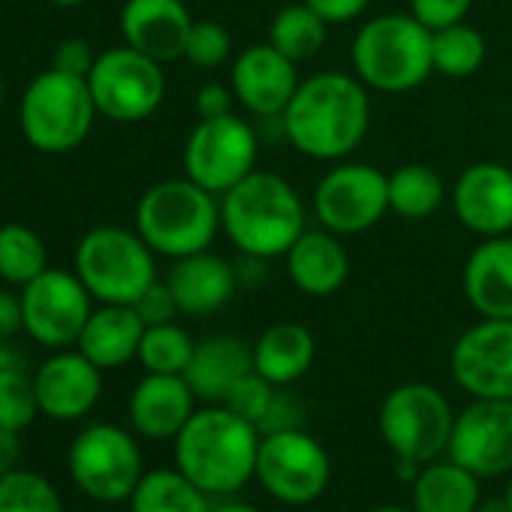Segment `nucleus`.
Masks as SVG:
<instances>
[{"instance_id":"2","label":"nucleus","mask_w":512,"mask_h":512,"mask_svg":"<svg viewBox=\"0 0 512 512\" xmlns=\"http://www.w3.org/2000/svg\"><path fill=\"white\" fill-rule=\"evenodd\" d=\"M260 440L263 434L253 422L223 404H205L172 440L175 467L208 497H229L256 476Z\"/></svg>"},{"instance_id":"14","label":"nucleus","mask_w":512,"mask_h":512,"mask_svg":"<svg viewBox=\"0 0 512 512\" xmlns=\"http://www.w3.org/2000/svg\"><path fill=\"white\" fill-rule=\"evenodd\" d=\"M317 220L335 235H359L389 211V175L371 163H338L314 190Z\"/></svg>"},{"instance_id":"19","label":"nucleus","mask_w":512,"mask_h":512,"mask_svg":"<svg viewBox=\"0 0 512 512\" xmlns=\"http://www.w3.org/2000/svg\"><path fill=\"white\" fill-rule=\"evenodd\" d=\"M40 413L55 422L85 419L103 395V371L82 350H55L34 374Z\"/></svg>"},{"instance_id":"17","label":"nucleus","mask_w":512,"mask_h":512,"mask_svg":"<svg viewBox=\"0 0 512 512\" xmlns=\"http://www.w3.org/2000/svg\"><path fill=\"white\" fill-rule=\"evenodd\" d=\"M299 64L281 55L272 43H256L238 52L232 61L229 88L235 94V103H241L256 118H281L299 91Z\"/></svg>"},{"instance_id":"48","label":"nucleus","mask_w":512,"mask_h":512,"mask_svg":"<svg viewBox=\"0 0 512 512\" xmlns=\"http://www.w3.org/2000/svg\"><path fill=\"white\" fill-rule=\"evenodd\" d=\"M211 512H263V509L253 503H244V500H220L211 506Z\"/></svg>"},{"instance_id":"3","label":"nucleus","mask_w":512,"mask_h":512,"mask_svg":"<svg viewBox=\"0 0 512 512\" xmlns=\"http://www.w3.org/2000/svg\"><path fill=\"white\" fill-rule=\"evenodd\" d=\"M220 229L244 256L275 260L305 232V202L284 175L253 169L220 196Z\"/></svg>"},{"instance_id":"12","label":"nucleus","mask_w":512,"mask_h":512,"mask_svg":"<svg viewBox=\"0 0 512 512\" xmlns=\"http://www.w3.org/2000/svg\"><path fill=\"white\" fill-rule=\"evenodd\" d=\"M256 482L278 503L308 506L323 497L332 479V458L326 446L305 428L263 434L256 452Z\"/></svg>"},{"instance_id":"1","label":"nucleus","mask_w":512,"mask_h":512,"mask_svg":"<svg viewBox=\"0 0 512 512\" xmlns=\"http://www.w3.org/2000/svg\"><path fill=\"white\" fill-rule=\"evenodd\" d=\"M281 124L284 139L299 154L314 160H344L365 142L371 127L368 85L356 73H317L299 85Z\"/></svg>"},{"instance_id":"23","label":"nucleus","mask_w":512,"mask_h":512,"mask_svg":"<svg viewBox=\"0 0 512 512\" xmlns=\"http://www.w3.org/2000/svg\"><path fill=\"white\" fill-rule=\"evenodd\" d=\"M464 296L479 317L512 320V232L482 238L467 256Z\"/></svg>"},{"instance_id":"35","label":"nucleus","mask_w":512,"mask_h":512,"mask_svg":"<svg viewBox=\"0 0 512 512\" xmlns=\"http://www.w3.org/2000/svg\"><path fill=\"white\" fill-rule=\"evenodd\" d=\"M0 512H64V500L46 476L16 467L0 479Z\"/></svg>"},{"instance_id":"51","label":"nucleus","mask_w":512,"mask_h":512,"mask_svg":"<svg viewBox=\"0 0 512 512\" xmlns=\"http://www.w3.org/2000/svg\"><path fill=\"white\" fill-rule=\"evenodd\" d=\"M371 512H416V509H407V506H395V503H386V506H377Z\"/></svg>"},{"instance_id":"40","label":"nucleus","mask_w":512,"mask_h":512,"mask_svg":"<svg viewBox=\"0 0 512 512\" xmlns=\"http://www.w3.org/2000/svg\"><path fill=\"white\" fill-rule=\"evenodd\" d=\"M473 0H410V16L419 19L428 31H440L458 22H467Z\"/></svg>"},{"instance_id":"13","label":"nucleus","mask_w":512,"mask_h":512,"mask_svg":"<svg viewBox=\"0 0 512 512\" xmlns=\"http://www.w3.org/2000/svg\"><path fill=\"white\" fill-rule=\"evenodd\" d=\"M19 299L25 332L49 350L76 347L94 311V296L88 293V287L79 281L76 272L64 269H46L28 287H22Z\"/></svg>"},{"instance_id":"28","label":"nucleus","mask_w":512,"mask_h":512,"mask_svg":"<svg viewBox=\"0 0 512 512\" xmlns=\"http://www.w3.org/2000/svg\"><path fill=\"white\" fill-rule=\"evenodd\" d=\"M479 476L449 455L422 464L413 479V509L416 512H476L482 491Z\"/></svg>"},{"instance_id":"6","label":"nucleus","mask_w":512,"mask_h":512,"mask_svg":"<svg viewBox=\"0 0 512 512\" xmlns=\"http://www.w3.org/2000/svg\"><path fill=\"white\" fill-rule=\"evenodd\" d=\"M97 103L88 79L61 73L55 67L37 73L19 103L22 136L40 154L76 151L94 130Z\"/></svg>"},{"instance_id":"27","label":"nucleus","mask_w":512,"mask_h":512,"mask_svg":"<svg viewBox=\"0 0 512 512\" xmlns=\"http://www.w3.org/2000/svg\"><path fill=\"white\" fill-rule=\"evenodd\" d=\"M317 359V341L302 323H275L253 341V371L275 386L299 383Z\"/></svg>"},{"instance_id":"37","label":"nucleus","mask_w":512,"mask_h":512,"mask_svg":"<svg viewBox=\"0 0 512 512\" xmlns=\"http://www.w3.org/2000/svg\"><path fill=\"white\" fill-rule=\"evenodd\" d=\"M232 55V37L220 22H193L184 61H190L199 70H214L226 64Z\"/></svg>"},{"instance_id":"7","label":"nucleus","mask_w":512,"mask_h":512,"mask_svg":"<svg viewBox=\"0 0 512 512\" xmlns=\"http://www.w3.org/2000/svg\"><path fill=\"white\" fill-rule=\"evenodd\" d=\"M154 250L136 229L94 226L73 253V272L100 305H133L154 281Z\"/></svg>"},{"instance_id":"16","label":"nucleus","mask_w":512,"mask_h":512,"mask_svg":"<svg viewBox=\"0 0 512 512\" xmlns=\"http://www.w3.org/2000/svg\"><path fill=\"white\" fill-rule=\"evenodd\" d=\"M446 455L479 479L512 473V401L473 398L455 413Z\"/></svg>"},{"instance_id":"39","label":"nucleus","mask_w":512,"mask_h":512,"mask_svg":"<svg viewBox=\"0 0 512 512\" xmlns=\"http://www.w3.org/2000/svg\"><path fill=\"white\" fill-rule=\"evenodd\" d=\"M305 425V401L290 389V386H278L275 398L260 422V434H275V431H293Z\"/></svg>"},{"instance_id":"31","label":"nucleus","mask_w":512,"mask_h":512,"mask_svg":"<svg viewBox=\"0 0 512 512\" xmlns=\"http://www.w3.org/2000/svg\"><path fill=\"white\" fill-rule=\"evenodd\" d=\"M49 269L46 241L25 223L0 226V281L10 287H28Z\"/></svg>"},{"instance_id":"53","label":"nucleus","mask_w":512,"mask_h":512,"mask_svg":"<svg viewBox=\"0 0 512 512\" xmlns=\"http://www.w3.org/2000/svg\"><path fill=\"white\" fill-rule=\"evenodd\" d=\"M0 106H4V76H0Z\"/></svg>"},{"instance_id":"52","label":"nucleus","mask_w":512,"mask_h":512,"mask_svg":"<svg viewBox=\"0 0 512 512\" xmlns=\"http://www.w3.org/2000/svg\"><path fill=\"white\" fill-rule=\"evenodd\" d=\"M503 500H506V506H509V512H512V473H509V482H506V494H503Z\"/></svg>"},{"instance_id":"5","label":"nucleus","mask_w":512,"mask_h":512,"mask_svg":"<svg viewBox=\"0 0 512 512\" xmlns=\"http://www.w3.org/2000/svg\"><path fill=\"white\" fill-rule=\"evenodd\" d=\"M353 73L374 91L407 94L434 73L431 31L410 13H386L365 22L350 46Z\"/></svg>"},{"instance_id":"9","label":"nucleus","mask_w":512,"mask_h":512,"mask_svg":"<svg viewBox=\"0 0 512 512\" xmlns=\"http://www.w3.org/2000/svg\"><path fill=\"white\" fill-rule=\"evenodd\" d=\"M67 467L82 494L97 503H124L145 476L142 449L130 431L112 422L85 425L67 452Z\"/></svg>"},{"instance_id":"50","label":"nucleus","mask_w":512,"mask_h":512,"mask_svg":"<svg viewBox=\"0 0 512 512\" xmlns=\"http://www.w3.org/2000/svg\"><path fill=\"white\" fill-rule=\"evenodd\" d=\"M52 7H61V10H76L82 4H88V0H49Z\"/></svg>"},{"instance_id":"24","label":"nucleus","mask_w":512,"mask_h":512,"mask_svg":"<svg viewBox=\"0 0 512 512\" xmlns=\"http://www.w3.org/2000/svg\"><path fill=\"white\" fill-rule=\"evenodd\" d=\"M287 275L311 299L335 296L350 278V256L341 235L323 229H305L287 250Z\"/></svg>"},{"instance_id":"29","label":"nucleus","mask_w":512,"mask_h":512,"mask_svg":"<svg viewBox=\"0 0 512 512\" xmlns=\"http://www.w3.org/2000/svg\"><path fill=\"white\" fill-rule=\"evenodd\" d=\"M130 512H211V497L178 467L148 470L130 494Z\"/></svg>"},{"instance_id":"42","label":"nucleus","mask_w":512,"mask_h":512,"mask_svg":"<svg viewBox=\"0 0 512 512\" xmlns=\"http://www.w3.org/2000/svg\"><path fill=\"white\" fill-rule=\"evenodd\" d=\"M94 49L88 40H79V37H70L64 43L55 46V55H52V67L61 70V73H70V76H82L88 79V73L94 70Z\"/></svg>"},{"instance_id":"47","label":"nucleus","mask_w":512,"mask_h":512,"mask_svg":"<svg viewBox=\"0 0 512 512\" xmlns=\"http://www.w3.org/2000/svg\"><path fill=\"white\" fill-rule=\"evenodd\" d=\"M25 368V353L13 341H0V371Z\"/></svg>"},{"instance_id":"22","label":"nucleus","mask_w":512,"mask_h":512,"mask_svg":"<svg viewBox=\"0 0 512 512\" xmlns=\"http://www.w3.org/2000/svg\"><path fill=\"white\" fill-rule=\"evenodd\" d=\"M178 311L187 317H208L229 305L238 287V272L223 256L202 250L175 260L169 278H166Z\"/></svg>"},{"instance_id":"10","label":"nucleus","mask_w":512,"mask_h":512,"mask_svg":"<svg viewBox=\"0 0 512 512\" xmlns=\"http://www.w3.org/2000/svg\"><path fill=\"white\" fill-rule=\"evenodd\" d=\"M97 112L118 124H136L151 118L166 97L163 64L124 46H112L97 55L88 73Z\"/></svg>"},{"instance_id":"45","label":"nucleus","mask_w":512,"mask_h":512,"mask_svg":"<svg viewBox=\"0 0 512 512\" xmlns=\"http://www.w3.org/2000/svg\"><path fill=\"white\" fill-rule=\"evenodd\" d=\"M19 332H25L22 299L10 290H0V341H13Z\"/></svg>"},{"instance_id":"25","label":"nucleus","mask_w":512,"mask_h":512,"mask_svg":"<svg viewBox=\"0 0 512 512\" xmlns=\"http://www.w3.org/2000/svg\"><path fill=\"white\" fill-rule=\"evenodd\" d=\"M253 371V344L235 335H211L193 347L184 380L205 404H223L229 389Z\"/></svg>"},{"instance_id":"21","label":"nucleus","mask_w":512,"mask_h":512,"mask_svg":"<svg viewBox=\"0 0 512 512\" xmlns=\"http://www.w3.org/2000/svg\"><path fill=\"white\" fill-rule=\"evenodd\" d=\"M196 395L184 374H145L127 401V416L136 434L148 440H175L196 413Z\"/></svg>"},{"instance_id":"36","label":"nucleus","mask_w":512,"mask_h":512,"mask_svg":"<svg viewBox=\"0 0 512 512\" xmlns=\"http://www.w3.org/2000/svg\"><path fill=\"white\" fill-rule=\"evenodd\" d=\"M40 416V401L34 389V377L28 368L0 371V428L22 434Z\"/></svg>"},{"instance_id":"46","label":"nucleus","mask_w":512,"mask_h":512,"mask_svg":"<svg viewBox=\"0 0 512 512\" xmlns=\"http://www.w3.org/2000/svg\"><path fill=\"white\" fill-rule=\"evenodd\" d=\"M19 452H22V443H19V434L10 431V428H0V479L7 473L16 470L19 464Z\"/></svg>"},{"instance_id":"44","label":"nucleus","mask_w":512,"mask_h":512,"mask_svg":"<svg viewBox=\"0 0 512 512\" xmlns=\"http://www.w3.org/2000/svg\"><path fill=\"white\" fill-rule=\"evenodd\" d=\"M305 4L329 25H347L368 10L371 0H305Z\"/></svg>"},{"instance_id":"8","label":"nucleus","mask_w":512,"mask_h":512,"mask_svg":"<svg viewBox=\"0 0 512 512\" xmlns=\"http://www.w3.org/2000/svg\"><path fill=\"white\" fill-rule=\"evenodd\" d=\"M455 425V410L449 398L431 383H401L395 386L377 413V428L383 443L395 458L428 464L443 458L449 449Z\"/></svg>"},{"instance_id":"20","label":"nucleus","mask_w":512,"mask_h":512,"mask_svg":"<svg viewBox=\"0 0 512 512\" xmlns=\"http://www.w3.org/2000/svg\"><path fill=\"white\" fill-rule=\"evenodd\" d=\"M193 16L184 0H127L121 7V37L130 49L169 64L184 58Z\"/></svg>"},{"instance_id":"15","label":"nucleus","mask_w":512,"mask_h":512,"mask_svg":"<svg viewBox=\"0 0 512 512\" xmlns=\"http://www.w3.org/2000/svg\"><path fill=\"white\" fill-rule=\"evenodd\" d=\"M449 371L470 398L512 401V320L482 317L461 332L449 353Z\"/></svg>"},{"instance_id":"49","label":"nucleus","mask_w":512,"mask_h":512,"mask_svg":"<svg viewBox=\"0 0 512 512\" xmlns=\"http://www.w3.org/2000/svg\"><path fill=\"white\" fill-rule=\"evenodd\" d=\"M476 512H509V506H506V500L500 497V500H479V506H476Z\"/></svg>"},{"instance_id":"38","label":"nucleus","mask_w":512,"mask_h":512,"mask_svg":"<svg viewBox=\"0 0 512 512\" xmlns=\"http://www.w3.org/2000/svg\"><path fill=\"white\" fill-rule=\"evenodd\" d=\"M275 389L278 386L269 383L263 374L250 371L229 389V395L223 398V407H229L235 416H241V419H247V422H253L256 428H260V422H263V416H266V410H269V404L275 398Z\"/></svg>"},{"instance_id":"32","label":"nucleus","mask_w":512,"mask_h":512,"mask_svg":"<svg viewBox=\"0 0 512 512\" xmlns=\"http://www.w3.org/2000/svg\"><path fill=\"white\" fill-rule=\"evenodd\" d=\"M326 34H329V22L320 19L302 0V4H290L278 10L269 28V43L290 61L302 64L320 55V49L326 46Z\"/></svg>"},{"instance_id":"30","label":"nucleus","mask_w":512,"mask_h":512,"mask_svg":"<svg viewBox=\"0 0 512 512\" xmlns=\"http://www.w3.org/2000/svg\"><path fill=\"white\" fill-rule=\"evenodd\" d=\"M449 199L443 178L425 163H404L389 175V211L407 220H425Z\"/></svg>"},{"instance_id":"11","label":"nucleus","mask_w":512,"mask_h":512,"mask_svg":"<svg viewBox=\"0 0 512 512\" xmlns=\"http://www.w3.org/2000/svg\"><path fill=\"white\" fill-rule=\"evenodd\" d=\"M260 136L235 112L199 118L184 142V175L217 199L256 169Z\"/></svg>"},{"instance_id":"26","label":"nucleus","mask_w":512,"mask_h":512,"mask_svg":"<svg viewBox=\"0 0 512 512\" xmlns=\"http://www.w3.org/2000/svg\"><path fill=\"white\" fill-rule=\"evenodd\" d=\"M145 323L133 305H100L91 311L76 350H82L100 371L121 368L139 356Z\"/></svg>"},{"instance_id":"18","label":"nucleus","mask_w":512,"mask_h":512,"mask_svg":"<svg viewBox=\"0 0 512 512\" xmlns=\"http://www.w3.org/2000/svg\"><path fill=\"white\" fill-rule=\"evenodd\" d=\"M449 202L464 229L482 238L512 232V169L494 160L467 166L452 190Z\"/></svg>"},{"instance_id":"4","label":"nucleus","mask_w":512,"mask_h":512,"mask_svg":"<svg viewBox=\"0 0 512 512\" xmlns=\"http://www.w3.org/2000/svg\"><path fill=\"white\" fill-rule=\"evenodd\" d=\"M136 232L169 260L202 253L220 232V199L187 175L157 181L139 196Z\"/></svg>"},{"instance_id":"41","label":"nucleus","mask_w":512,"mask_h":512,"mask_svg":"<svg viewBox=\"0 0 512 512\" xmlns=\"http://www.w3.org/2000/svg\"><path fill=\"white\" fill-rule=\"evenodd\" d=\"M136 314L142 317L145 326H160V323H175V314L178 311V302L169 290L166 281H154L136 302H133Z\"/></svg>"},{"instance_id":"43","label":"nucleus","mask_w":512,"mask_h":512,"mask_svg":"<svg viewBox=\"0 0 512 512\" xmlns=\"http://www.w3.org/2000/svg\"><path fill=\"white\" fill-rule=\"evenodd\" d=\"M232 103H235V94L232 88L220 85V82H208L196 91V115L199 118H220V115H229L232 112Z\"/></svg>"},{"instance_id":"33","label":"nucleus","mask_w":512,"mask_h":512,"mask_svg":"<svg viewBox=\"0 0 512 512\" xmlns=\"http://www.w3.org/2000/svg\"><path fill=\"white\" fill-rule=\"evenodd\" d=\"M488 46L485 37L467 25H449L440 31H431V58H434V73L446 79H467L485 64Z\"/></svg>"},{"instance_id":"34","label":"nucleus","mask_w":512,"mask_h":512,"mask_svg":"<svg viewBox=\"0 0 512 512\" xmlns=\"http://www.w3.org/2000/svg\"><path fill=\"white\" fill-rule=\"evenodd\" d=\"M193 347L196 341L178 323L145 326L136 359L145 368V374H184L190 365Z\"/></svg>"}]
</instances>
